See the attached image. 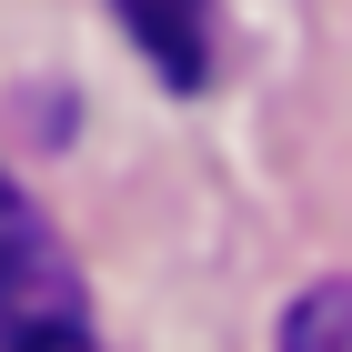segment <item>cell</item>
Listing matches in <instances>:
<instances>
[{
	"mask_svg": "<svg viewBox=\"0 0 352 352\" xmlns=\"http://www.w3.org/2000/svg\"><path fill=\"white\" fill-rule=\"evenodd\" d=\"M0 352H101L81 262L60 252V232L21 182H0Z\"/></svg>",
	"mask_w": 352,
	"mask_h": 352,
	"instance_id": "obj_1",
	"label": "cell"
},
{
	"mask_svg": "<svg viewBox=\"0 0 352 352\" xmlns=\"http://www.w3.org/2000/svg\"><path fill=\"white\" fill-rule=\"evenodd\" d=\"M111 21L131 30V51L151 60L171 91L212 81V0H111Z\"/></svg>",
	"mask_w": 352,
	"mask_h": 352,
	"instance_id": "obj_2",
	"label": "cell"
},
{
	"mask_svg": "<svg viewBox=\"0 0 352 352\" xmlns=\"http://www.w3.org/2000/svg\"><path fill=\"white\" fill-rule=\"evenodd\" d=\"M282 352H352V282H312L282 312Z\"/></svg>",
	"mask_w": 352,
	"mask_h": 352,
	"instance_id": "obj_3",
	"label": "cell"
}]
</instances>
